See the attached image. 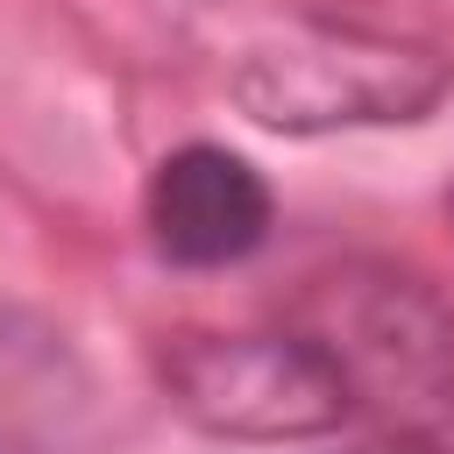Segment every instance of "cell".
I'll return each mask as SVG.
<instances>
[{"mask_svg":"<svg viewBox=\"0 0 454 454\" xmlns=\"http://www.w3.org/2000/svg\"><path fill=\"white\" fill-rule=\"evenodd\" d=\"M298 326L326 348L348 404L397 454H454V305L397 262H340L298 298Z\"/></svg>","mask_w":454,"mask_h":454,"instance_id":"1","label":"cell"},{"mask_svg":"<svg viewBox=\"0 0 454 454\" xmlns=\"http://www.w3.org/2000/svg\"><path fill=\"white\" fill-rule=\"evenodd\" d=\"M447 85H454V57L404 35H376V28H333V21L255 35L234 64L241 114L277 135L426 121Z\"/></svg>","mask_w":454,"mask_h":454,"instance_id":"2","label":"cell"},{"mask_svg":"<svg viewBox=\"0 0 454 454\" xmlns=\"http://www.w3.org/2000/svg\"><path fill=\"white\" fill-rule=\"evenodd\" d=\"M170 404L213 440H312L355 404L305 326L277 333H177L163 348Z\"/></svg>","mask_w":454,"mask_h":454,"instance_id":"3","label":"cell"},{"mask_svg":"<svg viewBox=\"0 0 454 454\" xmlns=\"http://www.w3.org/2000/svg\"><path fill=\"white\" fill-rule=\"evenodd\" d=\"M142 220L163 262L177 270H227L262 248L270 234V184L248 156L220 142H184L149 170Z\"/></svg>","mask_w":454,"mask_h":454,"instance_id":"4","label":"cell"},{"mask_svg":"<svg viewBox=\"0 0 454 454\" xmlns=\"http://www.w3.org/2000/svg\"><path fill=\"white\" fill-rule=\"evenodd\" d=\"M390 454H397V447H390Z\"/></svg>","mask_w":454,"mask_h":454,"instance_id":"5","label":"cell"}]
</instances>
